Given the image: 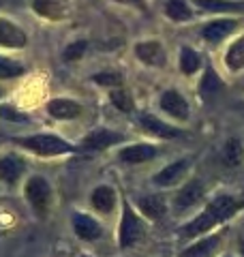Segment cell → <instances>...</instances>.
Wrapping results in <instances>:
<instances>
[{"label": "cell", "mask_w": 244, "mask_h": 257, "mask_svg": "<svg viewBox=\"0 0 244 257\" xmlns=\"http://www.w3.org/2000/svg\"><path fill=\"white\" fill-rule=\"evenodd\" d=\"M118 157L122 163L127 165H140V163H146V161H150L157 157V148L152 146V144H131V146H125Z\"/></svg>", "instance_id": "13"}, {"label": "cell", "mask_w": 244, "mask_h": 257, "mask_svg": "<svg viewBox=\"0 0 244 257\" xmlns=\"http://www.w3.org/2000/svg\"><path fill=\"white\" fill-rule=\"evenodd\" d=\"M135 56L148 67H165L167 64V52L159 41H142L135 45Z\"/></svg>", "instance_id": "9"}, {"label": "cell", "mask_w": 244, "mask_h": 257, "mask_svg": "<svg viewBox=\"0 0 244 257\" xmlns=\"http://www.w3.org/2000/svg\"><path fill=\"white\" fill-rule=\"evenodd\" d=\"M225 64L229 71H242L244 69V37H238L229 47H227Z\"/></svg>", "instance_id": "21"}, {"label": "cell", "mask_w": 244, "mask_h": 257, "mask_svg": "<svg viewBox=\"0 0 244 257\" xmlns=\"http://www.w3.org/2000/svg\"><path fill=\"white\" fill-rule=\"evenodd\" d=\"M144 234V223L140 219V214L133 210V206L129 204V199L122 202V219H120V227H118V242L122 248L133 246L137 240Z\"/></svg>", "instance_id": "4"}, {"label": "cell", "mask_w": 244, "mask_h": 257, "mask_svg": "<svg viewBox=\"0 0 244 257\" xmlns=\"http://www.w3.org/2000/svg\"><path fill=\"white\" fill-rule=\"evenodd\" d=\"M165 13H167V18H172L174 22H189L195 15V11L191 9V5L186 3V0H167Z\"/></svg>", "instance_id": "23"}, {"label": "cell", "mask_w": 244, "mask_h": 257, "mask_svg": "<svg viewBox=\"0 0 244 257\" xmlns=\"http://www.w3.org/2000/svg\"><path fill=\"white\" fill-rule=\"evenodd\" d=\"M92 79H94V84H99V86H109V88L122 86V77L118 73H96Z\"/></svg>", "instance_id": "30"}, {"label": "cell", "mask_w": 244, "mask_h": 257, "mask_svg": "<svg viewBox=\"0 0 244 257\" xmlns=\"http://www.w3.org/2000/svg\"><path fill=\"white\" fill-rule=\"evenodd\" d=\"M47 114L56 120H73L81 114V105L73 99H52L47 103Z\"/></svg>", "instance_id": "16"}, {"label": "cell", "mask_w": 244, "mask_h": 257, "mask_svg": "<svg viewBox=\"0 0 244 257\" xmlns=\"http://www.w3.org/2000/svg\"><path fill=\"white\" fill-rule=\"evenodd\" d=\"M109 101L113 103V107L125 111V114H131L135 109V103H133V96L129 94L127 90H122V88H111L109 92Z\"/></svg>", "instance_id": "26"}, {"label": "cell", "mask_w": 244, "mask_h": 257, "mask_svg": "<svg viewBox=\"0 0 244 257\" xmlns=\"http://www.w3.org/2000/svg\"><path fill=\"white\" fill-rule=\"evenodd\" d=\"M216 244H218V236H216V238H208V240H203V242H199V244H193L184 255H186V257H201V255H208L210 251H212V246H216Z\"/></svg>", "instance_id": "29"}, {"label": "cell", "mask_w": 244, "mask_h": 257, "mask_svg": "<svg viewBox=\"0 0 244 257\" xmlns=\"http://www.w3.org/2000/svg\"><path fill=\"white\" fill-rule=\"evenodd\" d=\"M73 229H75L77 238L88 240V242L99 240L103 236L101 223H96V219H92V216L86 214V212H75L73 214Z\"/></svg>", "instance_id": "11"}, {"label": "cell", "mask_w": 244, "mask_h": 257, "mask_svg": "<svg viewBox=\"0 0 244 257\" xmlns=\"http://www.w3.org/2000/svg\"><path fill=\"white\" fill-rule=\"evenodd\" d=\"M90 204L96 212L109 214L113 210V206H116V191L107 187V184H101V187H96L90 193Z\"/></svg>", "instance_id": "18"}, {"label": "cell", "mask_w": 244, "mask_h": 257, "mask_svg": "<svg viewBox=\"0 0 244 257\" xmlns=\"http://www.w3.org/2000/svg\"><path fill=\"white\" fill-rule=\"evenodd\" d=\"M86 47H88V43H86V41H75V43H69L67 47H64V52H62V58L67 60V62H75V60H79L81 56H84Z\"/></svg>", "instance_id": "28"}, {"label": "cell", "mask_w": 244, "mask_h": 257, "mask_svg": "<svg viewBox=\"0 0 244 257\" xmlns=\"http://www.w3.org/2000/svg\"><path fill=\"white\" fill-rule=\"evenodd\" d=\"M15 144H20L22 148L35 152L39 157H60V155L77 152V146H73L71 142L58 138V135H52V133H39V135H30V138H18Z\"/></svg>", "instance_id": "2"}, {"label": "cell", "mask_w": 244, "mask_h": 257, "mask_svg": "<svg viewBox=\"0 0 244 257\" xmlns=\"http://www.w3.org/2000/svg\"><path fill=\"white\" fill-rule=\"evenodd\" d=\"M32 9L39 18L58 22L69 15V0H32Z\"/></svg>", "instance_id": "12"}, {"label": "cell", "mask_w": 244, "mask_h": 257, "mask_svg": "<svg viewBox=\"0 0 244 257\" xmlns=\"http://www.w3.org/2000/svg\"><path fill=\"white\" fill-rule=\"evenodd\" d=\"M125 142V135H120L116 131H111V128H105V126H99L90 131L81 142V148L86 150H105L109 146H116V144Z\"/></svg>", "instance_id": "7"}, {"label": "cell", "mask_w": 244, "mask_h": 257, "mask_svg": "<svg viewBox=\"0 0 244 257\" xmlns=\"http://www.w3.org/2000/svg\"><path fill=\"white\" fill-rule=\"evenodd\" d=\"M0 94H3V90H0Z\"/></svg>", "instance_id": "36"}, {"label": "cell", "mask_w": 244, "mask_h": 257, "mask_svg": "<svg viewBox=\"0 0 244 257\" xmlns=\"http://www.w3.org/2000/svg\"><path fill=\"white\" fill-rule=\"evenodd\" d=\"M221 88H223L221 77L214 73V69L208 67L206 73H203V77H201V82H199V94L208 101V99H212V96H216Z\"/></svg>", "instance_id": "24"}, {"label": "cell", "mask_w": 244, "mask_h": 257, "mask_svg": "<svg viewBox=\"0 0 244 257\" xmlns=\"http://www.w3.org/2000/svg\"><path fill=\"white\" fill-rule=\"evenodd\" d=\"M189 170H191V159L189 157L178 159V161H174V163L165 165L157 176H154V184L161 187V189L174 187V184L182 182V178L189 174Z\"/></svg>", "instance_id": "5"}, {"label": "cell", "mask_w": 244, "mask_h": 257, "mask_svg": "<svg viewBox=\"0 0 244 257\" xmlns=\"http://www.w3.org/2000/svg\"><path fill=\"white\" fill-rule=\"evenodd\" d=\"M159 107L165 111L167 116H172L176 120H189L191 116V107L186 103L184 96L178 90H165L159 99Z\"/></svg>", "instance_id": "6"}, {"label": "cell", "mask_w": 244, "mask_h": 257, "mask_svg": "<svg viewBox=\"0 0 244 257\" xmlns=\"http://www.w3.org/2000/svg\"><path fill=\"white\" fill-rule=\"evenodd\" d=\"M178 67L184 75H195L201 67V56L191 47H182L180 54H178Z\"/></svg>", "instance_id": "22"}, {"label": "cell", "mask_w": 244, "mask_h": 257, "mask_svg": "<svg viewBox=\"0 0 244 257\" xmlns=\"http://www.w3.org/2000/svg\"><path fill=\"white\" fill-rule=\"evenodd\" d=\"M24 195L39 219H45L52 206V184L43 176H30L24 187Z\"/></svg>", "instance_id": "3"}, {"label": "cell", "mask_w": 244, "mask_h": 257, "mask_svg": "<svg viewBox=\"0 0 244 257\" xmlns=\"http://www.w3.org/2000/svg\"><path fill=\"white\" fill-rule=\"evenodd\" d=\"M24 170H26V161H24L20 155H5L0 157V180L7 184H15L20 178Z\"/></svg>", "instance_id": "14"}, {"label": "cell", "mask_w": 244, "mask_h": 257, "mask_svg": "<svg viewBox=\"0 0 244 257\" xmlns=\"http://www.w3.org/2000/svg\"><path fill=\"white\" fill-rule=\"evenodd\" d=\"M191 3L208 13H244L242 0H191Z\"/></svg>", "instance_id": "17"}, {"label": "cell", "mask_w": 244, "mask_h": 257, "mask_svg": "<svg viewBox=\"0 0 244 257\" xmlns=\"http://www.w3.org/2000/svg\"><path fill=\"white\" fill-rule=\"evenodd\" d=\"M113 3H120V5H129V7H135V9H140V11H148V7H146L144 0H113Z\"/></svg>", "instance_id": "32"}, {"label": "cell", "mask_w": 244, "mask_h": 257, "mask_svg": "<svg viewBox=\"0 0 244 257\" xmlns=\"http://www.w3.org/2000/svg\"><path fill=\"white\" fill-rule=\"evenodd\" d=\"M24 73V67L18 60H11L7 56H0V79H15Z\"/></svg>", "instance_id": "27"}, {"label": "cell", "mask_w": 244, "mask_h": 257, "mask_svg": "<svg viewBox=\"0 0 244 257\" xmlns=\"http://www.w3.org/2000/svg\"><path fill=\"white\" fill-rule=\"evenodd\" d=\"M240 253H242V257H244V240L240 242Z\"/></svg>", "instance_id": "33"}, {"label": "cell", "mask_w": 244, "mask_h": 257, "mask_svg": "<svg viewBox=\"0 0 244 257\" xmlns=\"http://www.w3.org/2000/svg\"><path fill=\"white\" fill-rule=\"evenodd\" d=\"M79 257H88V255H79Z\"/></svg>", "instance_id": "34"}, {"label": "cell", "mask_w": 244, "mask_h": 257, "mask_svg": "<svg viewBox=\"0 0 244 257\" xmlns=\"http://www.w3.org/2000/svg\"><path fill=\"white\" fill-rule=\"evenodd\" d=\"M140 210L142 214H146L150 221H159L167 210L165 197L163 195H146L140 199Z\"/></svg>", "instance_id": "20"}, {"label": "cell", "mask_w": 244, "mask_h": 257, "mask_svg": "<svg viewBox=\"0 0 244 257\" xmlns=\"http://www.w3.org/2000/svg\"><path fill=\"white\" fill-rule=\"evenodd\" d=\"M235 26H238V22L229 20V18L214 20V22H210V24L203 26L201 37L206 39V41H210V43H218V41H223L225 37H229L231 32L235 30Z\"/></svg>", "instance_id": "15"}, {"label": "cell", "mask_w": 244, "mask_h": 257, "mask_svg": "<svg viewBox=\"0 0 244 257\" xmlns=\"http://www.w3.org/2000/svg\"><path fill=\"white\" fill-rule=\"evenodd\" d=\"M28 37L18 24L11 20L0 18V47H9V50H22L26 47Z\"/></svg>", "instance_id": "10"}, {"label": "cell", "mask_w": 244, "mask_h": 257, "mask_svg": "<svg viewBox=\"0 0 244 257\" xmlns=\"http://www.w3.org/2000/svg\"><path fill=\"white\" fill-rule=\"evenodd\" d=\"M223 257H231V255H223Z\"/></svg>", "instance_id": "35"}, {"label": "cell", "mask_w": 244, "mask_h": 257, "mask_svg": "<svg viewBox=\"0 0 244 257\" xmlns=\"http://www.w3.org/2000/svg\"><path fill=\"white\" fill-rule=\"evenodd\" d=\"M0 118H7V120H15V122H24V120H28L24 114H20L15 107L11 105H0Z\"/></svg>", "instance_id": "31"}, {"label": "cell", "mask_w": 244, "mask_h": 257, "mask_svg": "<svg viewBox=\"0 0 244 257\" xmlns=\"http://www.w3.org/2000/svg\"><path fill=\"white\" fill-rule=\"evenodd\" d=\"M244 208V199L231 197V195H218L216 199H212L210 204H206V208L201 210L199 216H195L191 223H186L180 229L182 238H197L203 236L206 231L218 227L221 223H225L227 219L235 216Z\"/></svg>", "instance_id": "1"}, {"label": "cell", "mask_w": 244, "mask_h": 257, "mask_svg": "<svg viewBox=\"0 0 244 257\" xmlns=\"http://www.w3.org/2000/svg\"><path fill=\"white\" fill-rule=\"evenodd\" d=\"M140 124L144 131H148L152 135H157V138H178L180 135V131L178 128H174L172 124H165L163 120H159L157 116H152V114H140Z\"/></svg>", "instance_id": "19"}, {"label": "cell", "mask_w": 244, "mask_h": 257, "mask_svg": "<svg viewBox=\"0 0 244 257\" xmlns=\"http://www.w3.org/2000/svg\"><path fill=\"white\" fill-rule=\"evenodd\" d=\"M203 195H206V187H203L201 180H189L186 184H182V189L176 193L174 197V206L176 210H189L195 204H199Z\"/></svg>", "instance_id": "8"}, {"label": "cell", "mask_w": 244, "mask_h": 257, "mask_svg": "<svg viewBox=\"0 0 244 257\" xmlns=\"http://www.w3.org/2000/svg\"><path fill=\"white\" fill-rule=\"evenodd\" d=\"M223 159H225L227 165H240L242 163V161H244V148H242L240 140L229 138V140L225 142V146H223Z\"/></svg>", "instance_id": "25"}]
</instances>
